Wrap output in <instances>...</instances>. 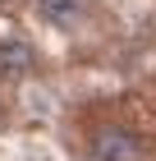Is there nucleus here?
<instances>
[{
  "label": "nucleus",
  "instance_id": "f257e3e1",
  "mask_svg": "<svg viewBox=\"0 0 156 161\" xmlns=\"http://www.w3.org/2000/svg\"><path fill=\"white\" fill-rule=\"evenodd\" d=\"M92 147L101 161H143V143H138V134H129V129H101V134L92 138Z\"/></svg>",
  "mask_w": 156,
  "mask_h": 161
},
{
  "label": "nucleus",
  "instance_id": "f03ea898",
  "mask_svg": "<svg viewBox=\"0 0 156 161\" xmlns=\"http://www.w3.org/2000/svg\"><path fill=\"white\" fill-rule=\"evenodd\" d=\"M32 64H37V55L28 42H0V78H23Z\"/></svg>",
  "mask_w": 156,
  "mask_h": 161
},
{
  "label": "nucleus",
  "instance_id": "7ed1b4c3",
  "mask_svg": "<svg viewBox=\"0 0 156 161\" xmlns=\"http://www.w3.org/2000/svg\"><path fill=\"white\" fill-rule=\"evenodd\" d=\"M37 14L55 28H73L83 19V0H37Z\"/></svg>",
  "mask_w": 156,
  "mask_h": 161
},
{
  "label": "nucleus",
  "instance_id": "20e7f679",
  "mask_svg": "<svg viewBox=\"0 0 156 161\" xmlns=\"http://www.w3.org/2000/svg\"><path fill=\"white\" fill-rule=\"evenodd\" d=\"M0 124H5V111H0Z\"/></svg>",
  "mask_w": 156,
  "mask_h": 161
}]
</instances>
